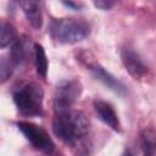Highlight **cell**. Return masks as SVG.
<instances>
[{
	"label": "cell",
	"mask_w": 156,
	"mask_h": 156,
	"mask_svg": "<svg viewBox=\"0 0 156 156\" xmlns=\"http://www.w3.org/2000/svg\"><path fill=\"white\" fill-rule=\"evenodd\" d=\"M140 147L144 156H154L156 152V133L152 129H144L140 134Z\"/></svg>",
	"instance_id": "10"
},
{
	"label": "cell",
	"mask_w": 156,
	"mask_h": 156,
	"mask_svg": "<svg viewBox=\"0 0 156 156\" xmlns=\"http://www.w3.org/2000/svg\"><path fill=\"white\" fill-rule=\"evenodd\" d=\"M80 90V84L77 80H63L57 84L54 94L55 111L71 108L73 102L78 99Z\"/></svg>",
	"instance_id": "5"
},
{
	"label": "cell",
	"mask_w": 156,
	"mask_h": 156,
	"mask_svg": "<svg viewBox=\"0 0 156 156\" xmlns=\"http://www.w3.org/2000/svg\"><path fill=\"white\" fill-rule=\"evenodd\" d=\"M17 128L37 150L46 155H52V152L55 151V144L43 127L30 122L21 121L17 122Z\"/></svg>",
	"instance_id": "4"
},
{
	"label": "cell",
	"mask_w": 156,
	"mask_h": 156,
	"mask_svg": "<svg viewBox=\"0 0 156 156\" xmlns=\"http://www.w3.org/2000/svg\"><path fill=\"white\" fill-rule=\"evenodd\" d=\"M16 29L10 22H1V33H0V46L4 49L7 45L12 44L16 40Z\"/></svg>",
	"instance_id": "12"
},
{
	"label": "cell",
	"mask_w": 156,
	"mask_h": 156,
	"mask_svg": "<svg viewBox=\"0 0 156 156\" xmlns=\"http://www.w3.org/2000/svg\"><path fill=\"white\" fill-rule=\"evenodd\" d=\"M90 69H91L94 77L96 79H99L101 83H104L107 88H110L111 90H113L115 93H117L119 95L126 94V87L117 78H115L111 73H108L104 67H101L99 65H93V66H90Z\"/></svg>",
	"instance_id": "8"
},
{
	"label": "cell",
	"mask_w": 156,
	"mask_h": 156,
	"mask_svg": "<svg viewBox=\"0 0 156 156\" xmlns=\"http://www.w3.org/2000/svg\"><path fill=\"white\" fill-rule=\"evenodd\" d=\"M122 62L128 73L135 79H141L147 73V67L143 62L141 57L130 48H123L121 51Z\"/></svg>",
	"instance_id": "6"
},
{
	"label": "cell",
	"mask_w": 156,
	"mask_h": 156,
	"mask_svg": "<svg viewBox=\"0 0 156 156\" xmlns=\"http://www.w3.org/2000/svg\"><path fill=\"white\" fill-rule=\"evenodd\" d=\"M89 34L87 22L77 18H56L51 21L50 35L61 44H74L82 41Z\"/></svg>",
	"instance_id": "2"
},
{
	"label": "cell",
	"mask_w": 156,
	"mask_h": 156,
	"mask_svg": "<svg viewBox=\"0 0 156 156\" xmlns=\"http://www.w3.org/2000/svg\"><path fill=\"white\" fill-rule=\"evenodd\" d=\"M43 90L34 83H22L13 89L12 98L18 111L27 116L43 113Z\"/></svg>",
	"instance_id": "3"
},
{
	"label": "cell",
	"mask_w": 156,
	"mask_h": 156,
	"mask_svg": "<svg viewBox=\"0 0 156 156\" xmlns=\"http://www.w3.org/2000/svg\"><path fill=\"white\" fill-rule=\"evenodd\" d=\"M54 133L65 143L73 144L89 132V121L82 111L67 108L55 111L52 121Z\"/></svg>",
	"instance_id": "1"
},
{
	"label": "cell",
	"mask_w": 156,
	"mask_h": 156,
	"mask_svg": "<svg viewBox=\"0 0 156 156\" xmlns=\"http://www.w3.org/2000/svg\"><path fill=\"white\" fill-rule=\"evenodd\" d=\"M123 156H133V155H132V154H130L129 151H126V152L123 154Z\"/></svg>",
	"instance_id": "17"
},
{
	"label": "cell",
	"mask_w": 156,
	"mask_h": 156,
	"mask_svg": "<svg viewBox=\"0 0 156 156\" xmlns=\"http://www.w3.org/2000/svg\"><path fill=\"white\" fill-rule=\"evenodd\" d=\"M94 110H95L98 117L106 126H108L115 132H119V127H121L119 119H118V116H117V113H116V111L111 104L102 101V100H95L94 101Z\"/></svg>",
	"instance_id": "7"
},
{
	"label": "cell",
	"mask_w": 156,
	"mask_h": 156,
	"mask_svg": "<svg viewBox=\"0 0 156 156\" xmlns=\"http://www.w3.org/2000/svg\"><path fill=\"white\" fill-rule=\"evenodd\" d=\"M34 57H35L34 60H35V67H37L38 74L45 78L48 73V58H46L44 48L39 44L34 45Z\"/></svg>",
	"instance_id": "11"
},
{
	"label": "cell",
	"mask_w": 156,
	"mask_h": 156,
	"mask_svg": "<svg viewBox=\"0 0 156 156\" xmlns=\"http://www.w3.org/2000/svg\"><path fill=\"white\" fill-rule=\"evenodd\" d=\"M20 6L22 7L28 22L34 29H40L43 26V15H41V9L40 4L38 1H20Z\"/></svg>",
	"instance_id": "9"
},
{
	"label": "cell",
	"mask_w": 156,
	"mask_h": 156,
	"mask_svg": "<svg viewBox=\"0 0 156 156\" xmlns=\"http://www.w3.org/2000/svg\"><path fill=\"white\" fill-rule=\"evenodd\" d=\"M0 72H1V80H2V83L7 79V77L10 76V73H11V68H10V62H6L5 60H2L1 61V69H0Z\"/></svg>",
	"instance_id": "14"
},
{
	"label": "cell",
	"mask_w": 156,
	"mask_h": 156,
	"mask_svg": "<svg viewBox=\"0 0 156 156\" xmlns=\"http://www.w3.org/2000/svg\"><path fill=\"white\" fill-rule=\"evenodd\" d=\"M94 5L99 9H101V10H108L110 7H112L115 5V2L113 1H101L100 0V1H94Z\"/></svg>",
	"instance_id": "15"
},
{
	"label": "cell",
	"mask_w": 156,
	"mask_h": 156,
	"mask_svg": "<svg viewBox=\"0 0 156 156\" xmlns=\"http://www.w3.org/2000/svg\"><path fill=\"white\" fill-rule=\"evenodd\" d=\"M26 58V46L21 38H17L11 44V61L13 65H20Z\"/></svg>",
	"instance_id": "13"
},
{
	"label": "cell",
	"mask_w": 156,
	"mask_h": 156,
	"mask_svg": "<svg viewBox=\"0 0 156 156\" xmlns=\"http://www.w3.org/2000/svg\"><path fill=\"white\" fill-rule=\"evenodd\" d=\"M63 5L69 6V7H73V9H78L79 7V5L78 4H74V2H63Z\"/></svg>",
	"instance_id": "16"
}]
</instances>
